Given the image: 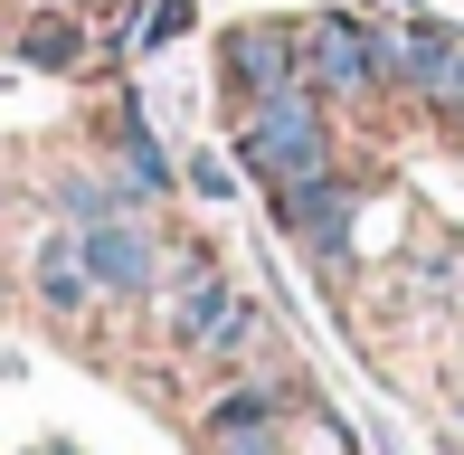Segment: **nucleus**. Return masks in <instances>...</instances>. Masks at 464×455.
<instances>
[{
  "instance_id": "nucleus-11",
  "label": "nucleus",
  "mask_w": 464,
  "mask_h": 455,
  "mask_svg": "<svg viewBox=\"0 0 464 455\" xmlns=\"http://www.w3.org/2000/svg\"><path fill=\"white\" fill-rule=\"evenodd\" d=\"M199 29V0H123L114 10V57H161Z\"/></svg>"
},
{
  "instance_id": "nucleus-4",
  "label": "nucleus",
  "mask_w": 464,
  "mask_h": 455,
  "mask_svg": "<svg viewBox=\"0 0 464 455\" xmlns=\"http://www.w3.org/2000/svg\"><path fill=\"white\" fill-rule=\"evenodd\" d=\"M304 86L323 105H361L370 86V10H313L304 19Z\"/></svg>"
},
{
  "instance_id": "nucleus-9",
  "label": "nucleus",
  "mask_w": 464,
  "mask_h": 455,
  "mask_svg": "<svg viewBox=\"0 0 464 455\" xmlns=\"http://www.w3.org/2000/svg\"><path fill=\"white\" fill-rule=\"evenodd\" d=\"M48 199L67 228H104V218H142V180L133 171H95V161H67V171H48Z\"/></svg>"
},
{
  "instance_id": "nucleus-7",
  "label": "nucleus",
  "mask_w": 464,
  "mask_h": 455,
  "mask_svg": "<svg viewBox=\"0 0 464 455\" xmlns=\"http://www.w3.org/2000/svg\"><path fill=\"white\" fill-rule=\"evenodd\" d=\"M398 29H408V95L436 105L446 123H464V29L436 10H408Z\"/></svg>"
},
{
  "instance_id": "nucleus-15",
  "label": "nucleus",
  "mask_w": 464,
  "mask_h": 455,
  "mask_svg": "<svg viewBox=\"0 0 464 455\" xmlns=\"http://www.w3.org/2000/svg\"><path fill=\"white\" fill-rule=\"evenodd\" d=\"M294 446H313V455H361V446H351V427L342 418H332V408H294Z\"/></svg>"
},
{
  "instance_id": "nucleus-13",
  "label": "nucleus",
  "mask_w": 464,
  "mask_h": 455,
  "mask_svg": "<svg viewBox=\"0 0 464 455\" xmlns=\"http://www.w3.org/2000/svg\"><path fill=\"white\" fill-rule=\"evenodd\" d=\"M256 342H266V314H256V304L237 295V304H227V323H218V333L199 342V361H208V370H237V361H246Z\"/></svg>"
},
{
  "instance_id": "nucleus-8",
  "label": "nucleus",
  "mask_w": 464,
  "mask_h": 455,
  "mask_svg": "<svg viewBox=\"0 0 464 455\" xmlns=\"http://www.w3.org/2000/svg\"><path fill=\"white\" fill-rule=\"evenodd\" d=\"M29 295L48 304L57 323H86L95 304H104V295H95V276H86V247H76V228H67V218L38 228V247H29Z\"/></svg>"
},
{
  "instance_id": "nucleus-1",
  "label": "nucleus",
  "mask_w": 464,
  "mask_h": 455,
  "mask_svg": "<svg viewBox=\"0 0 464 455\" xmlns=\"http://www.w3.org/2000/svg\"><path fill=\"white\" fill-rule=\"evenodd\" d=\"M237 171L266 180V190H294V180H323L332 171V114L313 86L266 95V105L237 114Z\"/></svg>"
},
{
  "instance_id": "nucleus-12",
  "label": "nucleus",
  "mask_w": 464,
  "mask_h": 455,
  "mask_svg": "<svg viewBox=\"0 0 464 455\" xmlns=\"http://www.w3.org/2000/svg\"><path fill=\"white\" fill-rule=\"evenodd\" d=\"M19 57H29V67H86V10H38L29 29H19Z\"/></svg>"
},
{
  "instance_id": "nucleus-16",
  "label": "nucleus",
  "mask_w": 464,
  "mask_h": 455,
  "mask_svg": "<svg viewBox=\"0 0 464 455\" xmlns=\"http://www.w3.org/2000/svg\"><path fill=\"white\" fill-rule=\"evenodd\" d=\"M86 10H104V19H114V10H123V0H86Z\"/></svg>"
},
{
  "instance_id": "nucleus-3",
  "label": "nucleus",
  "mask_w": 464,
  "mask_h": 455,
  "mask_svg": "<svg viewBox=\"0 0 464 455\" xmlns=\"http://www.w3.org/2000/svg\"><path fill=\"white\" fill-rule=\"evenodd\" d=\"M218 86L237 105H266V95L304 86V19H237L218 38Z\"/></svg>"
},
{
  "instance_id": "nucleus-17",
  "label": "nucleus",
  "mask_w": 464,
  "mask_h": 455,
  "mask_svg": "<svg viewBox=\"0 0 464 455\" xmlns=\"http://www.w3.org/2000/svg\"><path fill=\"white\" fill-rule=\"evenodd\" d=\"M76 10H86V0H76Z\"/></svg>"
},
{
  "instance_id": "nucleus-10",
  "label": "nucleus",
  "mask_w": 464,
  "mask_h": 455,
  "mask_svg": "<svg viewBox=\"0 0 464 455\" xmlns=\"http://www.w3.org/2000/svg\"><path fill=\"white\" fill-rule=\"evenodd\" d=\"M114 152H123V171H133L142 180V190H171V180H180V161H171V142H161V123H152V105H142V95L133 86H123V105H114Z\"/></svg>"
},
{
  "instance_id": "nucleus-14",
  "label": "nucleus",
  "mask_w": 464,
  "mask_h": 455,
  "mask_svg": "<svg viewBox=\"0 0 464 455\" xmlns=\"http://www.w3.org/2000/svg\"><path fill=\"white\" fill-rule=\"evenodd\" d=\"M180 180H189V190H199L208 199V209H227V199H237V161H218V152H180Z\"/></svg>"
},
{
  "instance_id": "nucleus-5",
  "label": "nucleus",
  "mask_w": 464,
  "mask_h": 455,
  "mask_svg": "<svg viewBox=\"0 0 464 455\" xmlns=\"http://www.w3.org/2000/svg\"><path fill=\"white\" fill-rule=\"evenodd\" d=\"M76 247H86V276L104 304H152L161 295V237L142 218H104V228H76Z\"/></svg>"
},
{
  "instance_id": "nucleus-6",
  "label": "nucleus",
  "mask_w": 464,
  "mask_h": 455,
  "mask_svg": "<svg viewBox=\"0 0 464 455\" xmlns=\"http://www.w3.org/2000/svg\"><path fill=\"white\" fill-rule=\"evenodd\" d=\"M266 199H276V218H285V237H294V247H313L323 266H342V257H351V218H361V180H351V171L294 180V190H266Z\"/></svg>"
},
{
  "instance_id": "nucleus-2",
  "label": "nucleus",
  "mask_w": 464,
  "mask_h": 455,
  "mask_svg": "<svg viewBox=\"0 0 464 455\" xmlns=\"http://www.w3.org/2000/svg\"><path fill=\"white\" fill-rule=\"evenodd\" d=\"M304 399L313 389H294V380H237L199 408V446L208 455H285V418Z\"/></svg>"
}]
</instances>
